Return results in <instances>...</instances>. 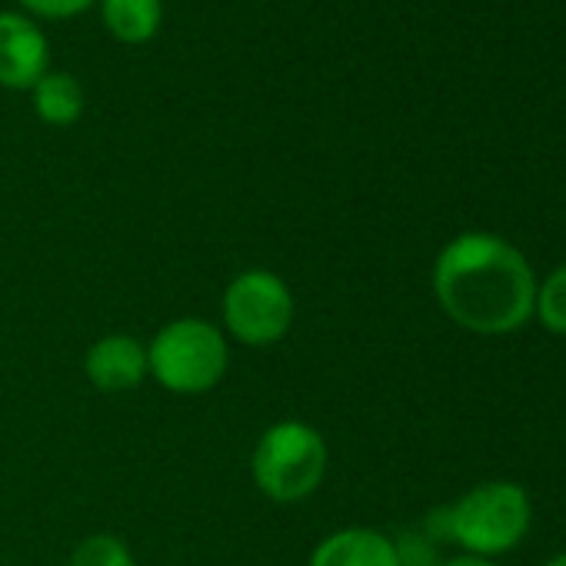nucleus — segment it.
I'll return each instance as SVG.
<instances>
[{
    "mask_svg": "<svg viewBox=\"0 0 566 566\" xmlns=\"http://www.w3.org/2000/svg\"><path fill=\"white\" fill-rule=\"evenodd\" d=\"M84 377L101 394L137 390L147 377V344L130 334H104L84 354Z\"/></svg>",
    "mask_w": 566,
    "mask_h": 566,
    "instance_id": "6",
    "label": "nucleus"
},
{
    "mask_svg": "<svg viewBox=\"0 0 566 566\" xmlns=\"http://www.w3.org/2000/svg\"><path fill=\"white\" fill-rule=\"evenodd\" d=\"M331 450L324 433L307 420L270 423L250 453V476L273 503H301L314 496L327 476Z\"/></svg>",
    "mask_w": 566,
    "mask_h": 566,
    "instance_id": "3",
    "label": "nucleus"
},
{
    "mask_svg": "<svg viewBox=\"0 0 566 566\" xmlns=\"http://www.w3.org/2000/svg\"><path fill=\"white\" fill-rule=\"evenodd\" d=\"M150 380L177 397H200L220 387L230 367L227 334L203 317H177L147 344Z\"/></svg>",
    "mask_w": 566,
    "mask_h": 566,
    "instance_id": "4",
    "label": "nucleus"
},
{
    "mask_svg": "<svg viewBox=\"0 0 566 566\" xmlns=\"http://www.w3.org/2000/svg\"><path fill=\"white\" fill-rule=\"evenodd\" d=\"M433 297L457 327L480 337H503L530 324L536 273L510 240L470 230L437 253Z\"/></svg>",
    "mask_w": 566,
    "mask_h": 566,
    "instance_id": "1",
    "label": "nucleus"
},
{
    "mask_svg": "<svg viewBox=\"0 0 566 566\" xmlns=\"http://www.w3.org/2000/svg\"><path fill=\"white\" fill-rule=\"evenodd\" d=\"M67 566H137V559H134V549L120 536L94 533L74 546Z\"/></svg>",
    "mask_w": 566,
    "mask_h": 566,
    "instance_id": "12",
    "label": "nucleus"
},
{
    "mask_svg": "<svg viewBox=\"0 0 566 566\" xmlns=\"http://www.w3.org/2000/svg\"><path fill=\"white\" fill-rule=\"evenodd\" d=\"M223 334L243 347H273L291 334L297 321V301L287 280L273 270L250 266L240 270L223 291L220 301Z\"/></svg>",
    "mask_w": 566,
    "mask_h": 566,
    "instance_id": "5",
    "label": "nucleus"
},
{
    "mask_svg": "<svg viewBox=\"0 0 566 566\" xmlns=\"http://www.w3.org/2000/svg\"><path fill=\"white\" fill-rule=\"evenodd\" d=\"M440 566H496L493 559H480V556H453V559H443Z\"/></svg>",
    "mask_w": 566,
    "mask_h": 566,
    "instance_id": "15",
    "label": "nucleus"
},
{
    "mask_svg": "<svg viewBox=\"0 0 566 566\" xmlns=\"http://www.w3.org/2000/svg\"><path fill=\"white\" fill-rule=\"evenodd\" d=\"M48 38L31 18L0 14V84L28 91L48 74Z\"/></svg>",
    "mask_w": 566,
    "mask_h": 566,
    "instance_id": "7",
    "label": "nucleus"
},
{
    "mask_svg": "<svg viewBox=\"0 0 566 566\" xmlns=\"http://www.w3.org/2000/svg\"><path fill=\"white\" fill-rule=\"evenodd\" d=\"M160 0H104V24L124 44H144L160 31Z\"/></svg>",
    "mask_w": 566,
    "mask_h": 566,
    "instance_id": "9",
    "label": "nucleus"
},
{
    "mask_svg": "<svg viewBox=\"0 0 566 566\" xmlns=\"http://www.w3.org/2000/svg\"><path fill=\"white\" fill-rule=\"evenodd\" d=\"M307 566H397V546L374 526H340L314 546Z\"/></svg>",
    "mask_w": 566,
    "mask_h": 566,
    "instance_id": "8",
    "label": "nucleus"
},
{
    "mask_svg": "<svg viewBox=\"0 0 566 566\" xmlns=\"http://www.w3.org/2000/svg\"><path fill=\"white\" fill-rule=\"evenodd\" d=\"M38 117L51 127H71L84 114V87L71 74H44L34 84Z\"/></svg>",
    "mask_w": 566,
    "mask_h": 566,
    "instance_id": "10",
    "label": "nucleus"
},
{
    "mask_svg": "<svg viewBox=\"0 0 566 566\" xmlns=\"http://www.w3.org/2000/svg\"><path fill=\"white\" fill-rule=\"evenodd\" d=\"M397 546V566H440L443 559L437 556V539L427 536L423 530H407L394 539Z\"/></svg>",
    "mask_w": 566,
    "mask_h": 566,
    "instance_id": "13",
    "label": "nucleus"
},
{
    "mask_svg": "<svg viewBox=\"0 0 566 566\" xmlns=\"http://www.w3.org/2000/svg\"><path fill=\"white\" fill-rule=\"evenodd\" d=\"M533 523V506L523 486L510 480H490L467 490L460 500L437 506L423 533L433 539L457 543L467 556L493 559L516 549Z\"/></svg>",
    "mask_w": 566,
    "mask_h": 566,
    "instance_id": "2",
    "label": "nucleus"
},
{
    "mask_svg": "<svg viewBox=\"0 0 566 566\" xmlns=\"http://www.w3.org/2000/svg\"><path fill=\"white\" fill-rule=\"evenodd\" d=\"M533 317H536L549 334L566 337V263H559L556 270H549V276H546L543 283H536Z\"/></svg>",
    "mask_w": 566,
    "mask_h": 566,
    "instance_id": "11",
    "label": "nucleus"
},
{
    "mask_svg": "<svg viewBox=\"0 0 566 566\" xmlns=\"http://www.w3.org/2000/svg\"><path fill=\"white\" fill-rule=\"evenodd\" d=\"M21 4L38 18H74L87 11L94 0H21Z\"/></svg>",
    "mask_w": 566,
    "mask_h": 566,
    "instance_id": "14",
    "label": "nucleus"
},
{
    "mask_svg": "<svg viewBox=\"0 0 566 566\" xmlns=\"http://www.w3.org/2000/svg\"><path fill=\"white\" fill-rule=\"evenodd\" d=\"M543 566H566V553H556V556H549Z\"/></svg>",
    "mask_w": 566,
    "mask_h": 566,
    "instance_id": "16",
    "label": "nucleus"
}]
</instances>
